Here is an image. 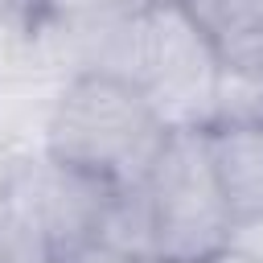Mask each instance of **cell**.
<instances>
[{"mask_svg": "<svg viewBox=\"0 0 263 263\" xmlns=\"http://www.w3.org/2000/svg\"><path fill=\"white\" fill-rule=\"evenodd\" d=\"M164 136L168 132L132 82L70 74L49 111L41 156L111 185H136L148 177Z\"/></svg>", "mask_w": 263, "mask_h": 263, "instance_id": "1", "label": "cell"}, {"mask_svg": "<svg viewBox=\"0 0 263 263\" xmlns=\"http://www.w3.org/2000/svg\"><path fill=\"white\" fill-rule=\"evenodd\" d=\"M144 193L156 263H205L230 247L234 218L214 181L205 132H168L144 177Z\"/></svg>", "mask_w": 263, "mask_h": 263, "instance_id": "2", "label": "cell"}, {"mask_svg": "<svg viewBox=\"0 0 263 263\" xmlns=\"http://www.w3.org/2000/svg\"><path fill=\"white\" fill-rule=\"evenodd\" d=\"M144 12V70L140 95L164 132H205L214 115L218 53L214 41L189 21L181 4L140 8Z\"/></svg>", "mask_w": 263, "mask_h": 263, "instance_id": "3", "label": "cell"}, {"mask_svg": "<svg viewBox=\"0 0 263 263\" xmlns=\"http://www.w3.org/2000/svg\"><path fill=\"white\" fill-rule=\"evenodd\" d=\"M205 148L234 226L263 218V123L205 127Z\"/></svg>", "mask_w": 263, "mask_h": 263, "instance_id": "4", "label": "cell"}, {"mask_svg": "<svg viewBox=\"0 0 263 263\" xmlns=\"http://www.w3.org/2000/svg\"><path fill=\"white\" fill-rule=\"evenodd\" d=\"M95 238L107 242V247H115V251H123V255L156 259V255H152V205H148L144 181L119 185V189L111 193Z\"/></svg>", "mask_w": 263, "mask_h": 263, "instance_id": "5", "label": "cell"}, {"mask_svg": "<svg viewBox=\"0 0 263 263\" xmlns=\"http://www.w3.org/2000/svg\"><path fill=\"white\" fill-rule=\"evenodd\" d=\"M242 123H263V78L218 66L210 127H242Z\"/></svg>", "mask_w": 263, "mask_h": 263, "instance_id": "6", "label": "cell"}, {"mask_svg": "<svg viewBox=\"0 0 263 263\" xmlns=\"http://www.w3.org/2000/svg\"><path fill=\"white\" fill-rule=\"evenodd\" d=\"M214 53H218V66H230V70L263 78V25L259 21L234 25L230 33H222L214 41Z\"/></svg>", "mask_w": 263, "mask_h": 263, "instance_id": "7", "label": "cell"}, {"mask_svg": "<svg viewBox=\"0 0 263 263\" xmlns=\"http://www.w3.org/2000/svg\"><path fill=\"white\" fill-rule=\"evenodd\" d=\"M177 4L189 12V21H193L210 41H218V37L230 33L234 25L255 21V0H177Z\"/></svg>", "mask_w": 263, "mask_h": 263, "instance_id": "8", "label": "cell"}, {"mask_svg": "<svg viewBox=\"0 0 263 263\" xmlns=\"http://www.w3.org/2000/svg\"><path fill=\"white\" fill-rule=\"evenodd\" d=\"M119 12H132V0H45V21L53 25H86V21H107Z\"/></svg>", "mask_w": 263, "mask_h": 263, "instance_id": "9", "label": "cell"}, {"mask_svg": "<svg viewBox=\"0 0 263 263\" xmlns=\"http://www.w3.org/2000/svg\"><path fill=\"white\" fill-rule=\"evenodd\" d=\"M49 259H53V263H152V259L123 255V251H115V247H107V242H99V238L74 242V247H66L62 255H49Z\"/></svg>", "mask_w": 263, "mask_h": 263, "instance_id": "10", "label": "cell"}, {"mask_svg": "<svg viewBox=\"0 0 263 263\" xmlns=\"http://www.w3.org/2000/svg\"><path fill=\"white\" fill-rule=\"evenodd\" d=\"M230 247H238V251H247V255L263 259V218L238 222V226L230 230Z\"/></svg>", "mask_w": 263, "mask_h": 263, "instance_id": "11", "label": "cell"}, {"mask_svg": "<svg viewBox=\"0 0 263 263\" xmlns=\"http://www.w3.org/2000/svg\"><path fill=\"white\" fill-rule=\"evenodd\" d=\"M8 16L29 25V29H37L45 21V0H8Z\"/></svg>", "mask_w": 263, "mask_h": 263, "instance_id": "12", "label": "cell"}, {"mask_svg": "<svg viewBox=\"0 0 263 263\" xmlns=\"http://www.w3.org/2000/svg\"><path fill=\"white\" fill-rule=\"evenodd\" d=\"M205 263H263V259H255V255H247V251H238V247H222V251L210 255Z\"/></svg>", "mask_w": 263, "mask_h": 263, "instance_id": "13", "label": "cell"}, {"mask_svg": "<svg viewBox=\"0 0 263 263\" xmlns=\"http://www.w3.org/2000/svg\"><path fill=\"white\" fill-rule=\"evenodd\" d=\"M160 4H177V0H132V8H160Z\"/></svg>", "mask_w": 263, "mask_h": 263, "instance_id": "14", "label": "cell"}, {"mask_svg": "<svg viewBox=\"0 0 263 263\" xmlns=\"http://www.w3.org/2000/svg\"><path fill=\"white\" fill-rule=\"evenodd\" d=\"M4 16H8V0H0V21H4Z\"/></svg>", "mask_w": 263, "mask_h": 263, "instance_id": "15", "label": "cell"}, {"mask_svg": "<svg viewBox=\"0 0 263 263\" xmlns=\"http://www.w3.org/2000/svg\"><path fill=\"white\" fill-rule=\"evenodd\" d=\"M255 4H263V0H255Z\"/></svg>", "mask_w": 263, "mask_h": 263, "instance_id": "16", "label": "cell"}, {"mask_svg": "<svg viewBox=\"0 0 263 263\" xmlns=\"http://www.w3.org/2000/svg\"><path fill=\"white\" fill-rule=\"evenodd\" d=\"M0 263H4V255H0Z\"/></svg>", "mask_w": 263, "mask_h": 263, "instance_id": "17", "label": "cell"}, {"mask_svg": "<svg viewBox=\"0 0 263 263\" xmlns=\"http://www.w3.org/2000/svg\"><path fill=\"white\" fill-rule=\"evenodd\" d=\"M152 263H156V259H152Z\"/></svg>", "mask_w": 263, "mask_h": 263, "instance_id": "18", "label": "cell"}]
</instances>
